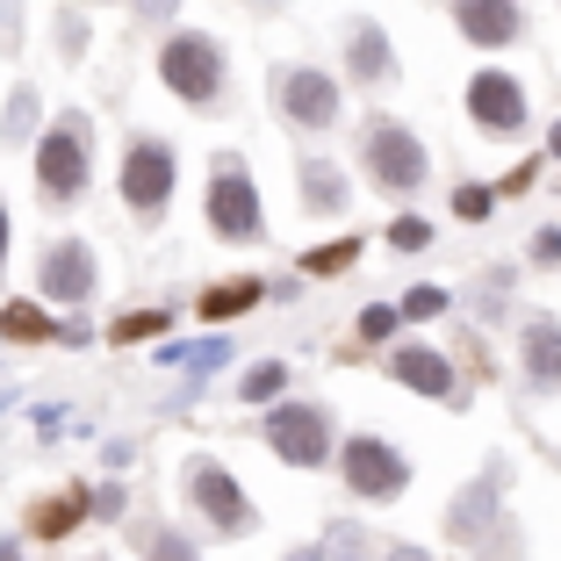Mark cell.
I'll list each match as a JSON object with an SVG mask.
<instances>
[{
	"label": "cell",
	"mask_w": 561,
	"mask_h": 561,
	"mask_svg": "<svg viewBox=\"0 0 561 561\" xmlns=\"http://www.w3.org/2000/svg\"><path fill=\"white\" fill-rule=\"evenodd\" d=\"M36 187L50 202H72L87 187V116H66L58 130H44V151H36Z\"/></svg>",
	"instance_id": "obj_1"
},
{
	"label": "cell",
	"mask_w": 561,
	"mask_h": 561,
	"mask_svg": "<svg viewBox=\"0 0 561 561\" xmlns=\"http://www.w3.org/2000/svg\"><path fill=\"white\" fill-rule=\"evenodd\" d=\"M367 165H375V181H381V187H397V195L425 187V145H417L403 123H389V116L367 123Z\"/></svg>",
	"instance_id": "obj_2"
},
{
	"label": "cell",
	"mask_w": 561,
	"mask_h": 561,
	"mask_svg": "<svg viewBox=\"0 0 561 561\" xmlns=\"http://www.w3.org/2000/svg\"><path fill=\"white\" fill-rule=\"evenodd\" d=\"M159 72H165V87H173L181 101H216V87H224V50H216L209 36H173L165 58H159Z\"/></svg>",
	"instance_id": "obj_3"
},
{
	"label": "cell",
	"mask_w": 561,
	"mask_h": 561,
	"mask_svg": "<svg viewBox=\"0 0 561 561\" xmlns=\"http://www.w3.org/2000/svg\"><path fill=\"white\" fill-rule=\"evenodd\" d=\"M266 439H274V454L288 468H317L331 454V425L317 403H280L274 417H266Z\"/></svg>",
	"instance_id": "obj_4"
},
{
	"label": "cell",
	"mask_w": 561,
	"mask_h": 561,
	"mask_svg": "<svg viewBox=\"0 0 561 561\" xmlns=\"http://www.w3.org/2000/svg\"><path fill=\"white\" fill-rule=\"evenodd\" d=\"M165 195H173V151H165L159 137H137V145L123 151V202H130L137 216H159Z\"/></svg>",
	"instance_id": "obj_5"
},
{
	"label": "cell",
	"mask_w": 561,
	"mask_h": 561,
	"mask_svg": "<svg viewBox=\"0 0 561 561\" xmlns=\"http://www.w3.org/2000/svg\"><path fill=\"white\" fill-rule=\"evenodd\" d=\"M187 496L202 504V518H209L216 533H252V504H245V490H238L231 476L216 461H187Z\"/></svg>",
	"instance_id": "obj_6"
},
{
	"label": "cell",
	"mask_w": 561,
	"mask_h": 561,
	"mask_svg": "<svg viewBox=\"0 0 561 561\" xmlns=\"http://www.w3.org/2000/svg\"><path fill=\"white\" fill-rule=\"evenodd\" d=\"M468 116L490 137H512V130H526V94H518L512 72H476L468 80Z\"/></svg>",
	"instance_id": "obj_7"
},
{
	"label": "cell",
	"mask_w": 561,
	"mask_h": 561,
	"mask_svg": "<svg viewBox=\"0 0 561 561\" xmlns=\"http://www.w3.org/2000/svg\"><path fill=\"white\" fill-rule=\"evenodd\" d=\"M346 482H353L360 496H381V504H389V496H403L411 468H403L397 446H381V439H353V446H346Z\"/></svg>",
	"instance_id": "obj_8"
},
{
	"label": "cell",
	"mask_w": 561,
	"mask_h": 561,
	"mask_svg": "<svg viewBox=\"0 0 561 561\" xmlns=\"http://www.w3.org/2000/svg\"><path fill=\"white\" fill-rule=\"evenodd\" d=\"M209 224L224 238H260V195H252V181L238 173L231 159L216 165V187H209Z\"/></svg>",
	"instance_id": "obj_9"
},
{
	"label": "cell",
	"mask_w": 561,
	"mask_h": 561,
	"mask_svg": "<svg viewBox=\"0 0 561 561\" xmlns=\"http://www.w3.org/2000/svg\"><path fill=\"white\" fill-rule=\"evenodd\" d=\"M496 490H504V468H490L482 482H468L454 504H446V540H461V547H482L496 533Z\"/></svg>",
	"instance_id": "obj_10"
},
{
	"label": "cell",
	"mask_w": 561,
	"mask_h": 561,
	"mask_svg": "<svg viewBox=\"0 0 561 561\" xmlns=\"http://www.w3.org/2000/svg\"><path fill=\"white\" fill-rule=\"evenodd\" d=\"M280 108L302 123V130H331V116H339V87H331V72H280Z\"/></svg>",
	"instance_id": "obj_11"
},
{
	"label": "cell",
	"mask_w": 561,
	"mask_h": 561,
	"mask_svg": "<svg viewBox=\"0 0 561 561\" xmlns=\"http://www.w3.org/2000/svg\"><path fill=\"white\" fill-rule=\"evenodd\" d=\"M44 296L50 302H87L94 296V252H87L80 238H58V245L44 252Z\"/></svg>",
	"instance_id": "obj_12"
},
{
	"label": "cell",
	"mask_w": 561,
	"mask_h": 561,
	"mask_svg": "<svg viewBox=\"0 0 561 561\" xmlns=\"http://www.w3.org/2000/svg\"><path fill=\"white\" fill-rule=\"evenodd\" d=\"M468 44H512L518 36V0H454Z\"/></svg>",
	"instance_id": "obj_13"
},
{
	"label": "cell",
	"mask_w": 561,
	"mask_h": 561,
	"mask_svg": "<svg viewBox=\"0 0 561 561\" xmlns=\"http://www.w3.org/2000/svg\"><path fill=\"white\" fill-rule=\"evenodd\" d=\"M389 375H397L403 389H417V397H454V367L432 346H403L397 360H389Z\"/></svg>",
	"instance_id": "obj_14"
},
{
	"label": "cell",
	"mask_w": 561,
	"mask_h": 561,
	"mask_svg": "<svg viewBox=\"0 0 561 561\" xmlns=\"http://www.w3.org/2000/svg\"><path fill=\"white\" fill-rule=\"evenodd\" d=\"M526 375L540 389H561V324L554 317H533L526 324Z\"/></svg>",
	"instance_id": "obj_15"
},
{
	"label": "cell",
	"mask_w": 561,
	"mask_h": 561,
	"mask_svg": "<svg viewBox=\"0 0 561 561\" xmlns=\"http://www.w3.org/2000/svg\"><path fill=\"white\" fill-rule=\"evenodd\" d=\"M346 66L360 72V80H389V72H397V50H389V36H381L375 22H353V36H346Z\"/></svg>",
	"instance_id": "obj_16"
},
{
	"label": "cell",
	"mask_w": 561,
	"mask_h": 561,
	"mask_svg": "<svg viewBox=\"0 0 561 561\" xmlns=\"http://www.w3.org/2000/svg\"><path fill=\"white\" fill-rule=\"evenodd\" d=\"M80 518H87V490H80V482H72V490L44 496V504H36V512H30V533H44V540H66V533L80 526Z\"/></svg>",
	"instance_id": "obj_17"
},
{
	"label": "cell",
	"mask_w": 561,
	"mask_h": 561,
	"mask_svg": "<svg viewBox=\"0 0 561 561\" xmlns=\"http://www.w3.org/2000/svg\"><path fill=\"white\" fill-rule=\"evenodd\" d=\"M302 209H317V216L346 209V173L324 165V159H310V165H302Z\"/></svg>",
	"instance_id": "obj_18"
},
{
	"label": "cell",
	"mask_w": 561,
	"mask_h": 561,
	"mask_svg": "<svg viewBox=\"0 0 561 561\" xmlns=\"http://www.w3.org/2000/svg\"><path fill=\"white\" fill-rule=\"evenodd\" d=\"M266 296V280H216L209 296L195 302L202 317H209V324H224V317H238V310H252V302Z\"/></svg>",
	"instance_id": "obj_19"
},
{
	"label": "cell",
	"mask_w": 561,
	"mask_h": 561,
	"mask_svg": "<svg viewBox=\"0 0 561 561\" xmlns=\"http://www.w3.org/2000/svg\"><path fill=\"white\" fill-rule=\"evenodd\" d=\"M159 360H165V367H181L187 381H202V375H216V367L231 360V346H224V339H195V346H165Z\"/></svg>",
	"instance_id": "obj_20"
},
{
	"label": "cell",
	"mask_w": 561,
	"mask_h": 561,
	"mask_svg": "<svg viewBox=\"0 0 561 561\" xmlns=\"http://www.w3.org/2000/svg\"><path fill=\"white\" fill-rule=\"evenodd\" d=\"M36 130V87H15L8 94V116H0V137L15 145V137H30Z\"/></svg>",
	"instance_id": "obj_21"
},
{
	"label": "cell",
	"mask_w": 561,
	"mask_h": 561,
	"mask_svg": "<svg viewBox=\"0 0 561 561\" xmlns=\"http://www.w3.org/2000/svg\"><path fill=\"white\" fill-rule=\"evenodd\" d=\"M0 331H8V339H50V317L44 310H30V302H15V310H0ZM58 339H66V331H58Z\"/></svg>",
	"instance_id": "obj_22"
},
{
	"label": "cell",
	"mask_w": 561,
	"mask_h": 561,
	"mask_svg": "<svg viewBox=\"0 0 561 561\" xmlns=\"http://www.w3.org/2000/svg\"><path fill=\"white\" fill-rule=\"evenodd\" d=\"M324 561H375V547H367V533H360V526H331Z\"/></svg>",
	"instance_id": "obj_23"
},
{
	"label": "cell",
	"mask_w": 561,
	"mask_h": 561,
	"mask_svg": "<svg viewBox=\"0 0 561 561\" xmlns=\"http://www.w3.org/2000/svg\"><path fill=\"white\" fill-rule=\"evenodd\" d=\"M360 260V238H339V245H317L310 260H302V274H339V266Z\"/></svg>",
	"instance_id": "obj_24"
},
{
	"label": "cell",
	"mask_w": 561,
	"mask_h": 561,
	"mask_svg": "<svg viewBox=\"0 0 561 561\" xmlns=\"http://www.w3.org/2000/svg\"><path fill=\"white\" fill-rule=\"evenodd\" d=\"M165 331V310H137V317H116V324H108V339H116V346H130V339H159Z\"/></svg>",
	"instance_id": "obj_25"
},
{
	"label": "cell",
	"mask_w": 561,
	"mask_h": 561,
	"mask_svg": "<svg viewBox=\"0 0 561 561\" xmlns=\"http://www.w3.org/2000/svg\"><path fill=\"white\" fill-rule=\"evenodd\" d=\"M280 381H288V367H280V360L252 367V375H245V403H274V397H280Z\"/></svg>",
	"instance_id": "obj_26"
},
{
	"label": "cell",
	"mask_w": 561,
	"mask_h": 561,
	"mask_svg": "<svg viewBox=\"0 0 561 561\" xmlns=\"http://www.w3.org/2000/svg\"><path fill=\"white\" fill-rule=\"evenodd\" d=\"M145 554H151V561H202V554H195V547H187V540H181V533H159V526H151V533H145Z\"/></svg>",
	"instance_id": "obj_27"
},
{
	"label": "cell",
	"mask_w": 561,
	"mask_h": 561,
	"mask_svg": "<svg viewBox=\"0 0 561 561\" xmlns=\"http://www.w3.org/2000/svg\"><path fill=\"white\" fill-rule=\"evenodd\" d=\"M389 245H397V252H425V245H432V224H425V216H397Z\"/></svg>",
	"instance_id": "obj_28"
},
{
	"label": "cell",
	"mask_w": 561,
	"mask_h": 561,
	"mask_svg": "<svg viewBox=\"0 0 561 561\" xmlns=\"http://www.w3.org/2000/svg\"><path fill=\"white\" fill-rule=\"evenodd\" d=\"M446 310V288H411L403 296V317H439Z\"/></svg>",
	"instance_id": "obj_29"
},
{
	"label": "cell",
	"mask_w": 561,
	"mask_h": 561,
	"mask_svg": "<svg viewBox=\"0 0 561 561\" xmlns=\"http://www.w3.org/2000/svg\"><path fill=\"white\" fill-rule=\"evenodd\" d=\"M454 209H461L468 224H482V216H490V187H461V195H454Z\"/></svg>",
	"instance_id": "obj_30"
},
{
	"label": "cell",
	"mask_w": 561,
	"mask_h": 561,
	"mask_svg": "<svg viewBox=\"0 0 561 561\" xmlns=\"http://www.w3.org/2000/svg\"><path fill=\"white\" fill-rule=\"evenodd\" d=\"M389 331H397V310H360V339H389Z\"/></svg>",
	"instance_id": "obj_31"
},
{
	"label": "cell",
	"mask_w": 561,
	"mask_h": 561,
	"mask_svg": "<svg viewBox=\"0 0 561 561\" xmlns=\"http://www.w3.org/2000/svg\"><path fill=\"white\" fill-rule=\"evenodd\" d=\"M58 50H66V58H80V50H87V22H80V15L58 22Z\"/></svg>",
	"instance_id": "obj_32"
},
{
	"label": "cell",
	"mask_w": 561,
	"mask_h": 561,
	"mask_svg": "<svg viewBox=\"0 0 561 561\" xmlns=\"http://www.w3.org/2000/svg\"><path fill=\"white\" fill-rule=\"evenodd\" d=\"M533 260H540V266H554V260H561V224H547V231L533 238Z\"/></svg>",
	"instance_id": "obj_33"
},
{
	"label": "cell",
	"mask_w": 561,
	"mask_h": 561,
	"mask_svg": "<svg viewBox=\"0 0 561 561\" xmlns=\"http://www.w3.org/2000/svg\"><path fill=\"white\" fill-rule=\"evenodd\" d=\"M0 44H22V0H0Z\"/></svg>",
	"instance_id": "obj_34"
},
{
	"label": "cell",
	"mask_w": 561,
	"mask_h": 561,
	"mask_svg": "<svg viewBox=\"0 0 561 561\" xmlns=\"http://www.w3.org/2000/svg\"><path fill=\"white\" fill-rule=\"evenodd\" d=\"M130 8H137V15H145V22H165V15H173V8H181V0H130Z\"/></svg>",
	"instance_id": "obj_35"
},
{
	"label": "cell",
	"mask_w": 561,
	"mask_h": 561,
	"mask_svg": "<svg viewBox=\"0 0 561 561\" xmlns=\"http://www.w3.org/2000/svg\"><path fill=\"white\" fill-rule=\"evenodd\" d=\"M389 561H432L425 547H389Z\"/></svg>",
	"instance_id": "obj_36"
},
{
	"label": "cell",
	"mask_w": 561,
	"mask_h": 561,
	"mask_svg": "<svg viewBox=\"0 0 561 561\" xmlns=\"http://www.w3.org/2000/svg\"><path fill=\"white\" fill-rule=\"evenodd\" d=\"M252 15H280V8H288V0H245Z\"/></svg>",
	"instance_id": "obj_37"
},
{
	"label": "cell",
	"mask_w": 561,
	"mask_h": 561,
	"mask_svg": "<svg viewBox=\"0 0 561 561\" xmlns=\"http://www.w3.org/2000/svg\"><path fill=\"white\" fill-rule=\"evenodd\" d=\"M280 561H324V547H296V554H280Z\"/></svg>",
	"instance_id": "obj_38"
},
{
	"label": "cell",
	"mask_w": 561,
	"mask_h": 561,
	"mask_svg": "<svg viewBox=\"0 0 561 561\" xmlns=\"http://www.w3.org/2000/svg\"><path fill=\"white\" fill-rule=\"evenodd\" d=\"M0 260H8V209H0Z\"/></svg>",
	"instance_id": "obj_39"
},
{
	"label": "cell",
	"mask_w": 561,
	"mask_h": 561,
	"mask_svg": "<svg viewBox=\"0 0 561 561\" xmlns=\"http://www.w3.org/2000/svg\"><path fill=\"white\" fill-rule=\"evenodd\" d=\"M547 151H554V159H561V123H554V137H547Z\"/></svg>",
	"instance_id": "obj_40"
},
{
	"label": "cell",
	"mask_w": 561,
	"mask_h": 561,
	"mask_svg": "<svg viewBox=\"0 0 561 561\" xmlns=\"http://www.w3.org/2000/svg\"><path fill=\"white\" fill-rule=\"evenodd\" d=\"M0 561H15V554H8V547H0Z\"/></svg>",
	"instance_id": "obj_41"
}]
</instances>
